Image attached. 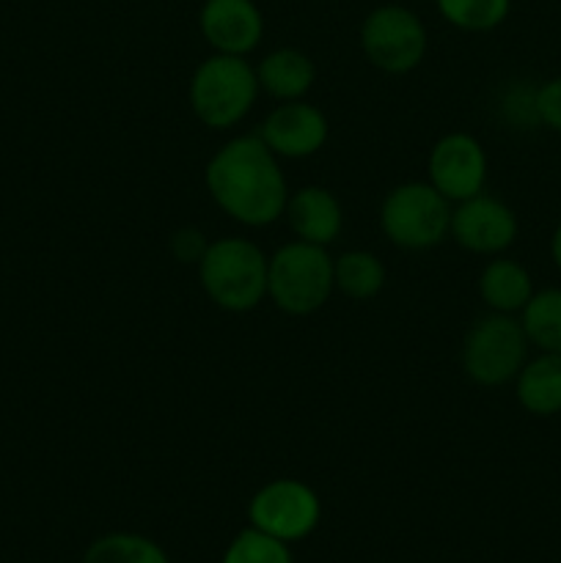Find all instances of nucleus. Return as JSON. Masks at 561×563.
I'll return each mask as SVG.
<instances>
[{
  "instance_id": "9",
  "label": "nucleus",
  "mask_w": 561,
  "mask_h": 563,
  "mask_svg": "<svg viewBox=\"0 0 561 563\" xmlns=\"http://www.w3.org/2000/svg\"><path fill=\"white\" fill-rule=\"evenodd\" d=\"M515 209L501 198L479 192V196L465 198L451 209V231L449 236L468 253L476 256H501L509 251L517 240Z\"/></svg>"
},
{
  "instance_id": "6",
  "label": "nucleus",
  "mask_w": 561,
  "mask_h": 563,
  "mask_svg": "<svg viewBox=\"0 0 561 563\" xmlns=\"http://www.w3.org/2000/svg\"><path fill=\"white\" fill-rule=\"evenodd\" d=\"M528 339L520 319L512 313H493L476 319L462 341V368L468 379L482 388H501L515 383L528 361Z\"/></svg>"
},
{
  "instance_id": "10",
  "label": "nucleus",
  "mask_w": 561,
  "mask_h": 563,
  "mask_svg": "<svg viewBox=\"0 0 561 563\" xmlns=\"http://www.w3.org/2000/svg\"><path fill=\"white\" fill-rule=\"evenodd\" d=\"M427 181L451 203L484 192L487 152L479 137L471 132H449L440 137L427 157Z\"/></svg>"
},
{
  "instance_id": "15",
  "label": "nucleus",
  "mask_w": 561,
  "mask_h": 563,
  "mask_svg": "<svg viewBox=\"0 0 561 563\" xmlns=\"http://www.w3.org/2000/svg\"><path fill=\"white\" fill-rule=\"evenodd\" d=\"M534 278L520 262L515 258L493 256L484 269L479 273V297L493 313H517L526 308V302L534 295Z\"/></svg>"
},
{
  "instance_id": "24",
  "label": "nucleus",
  "mask_w": 561,
  "mask_h": 563,
  "mask_svg": "<svg viewBox=\"0 0 561 563\" xmlns=\"http://www.w3.org/2000/svg\"><path fill=\"white\" fill-rule=\"evenodd\" d=\"M550 258H553L556 269L561 273V223L556 225L553 236H550Z\"/></svg>"
},
{
  "instance_id": "13",
  "label": "nucleus",
  "mask_w": 561,
  "mask_h": 563,
  "mask_svg": "<svg viewBox=\"0 0 561 563\" xmlns=\"http://www.w3.org/2000/svg\"><path fill=\"white\" fill-rule=\"evenodd\" d=\"M286 223L292 234L311 245H333L344 229V209L336 192L322 185H306L286 198Z\"/></svg>"
},
{
  "instance_id": "11",
  "label": "nucleus",
  "mask_w": 561,
  "mask_h": 563,
  "mask_svg": "<svg viewBox=\"0 0 561 563\" xmlns=\"http://www.w3.org/2000/svg\"><path fill=\"white\" fill-rule=\"evenodd\" d=\"M256 135L278 159H306L322 152L330 124L328 115L317 104L295 99V102H280L278 108L270 110Z\"/></svg>"
},
{
  "instance_id": "14",
  "label": "nucleus",
  "mask_w": 561,
  "mask_h": 563,
  "mask_svg": "<svg viewBox=\"0 0 561 563\" xmlns=\"http://www.w3.org/2000/svg\"><path fill=\"white\" fill-rule=\"evenodd\" d=\"M258 88L275 99V102H295L314 88L317 66L302 49L278 47L264 55L256 66Z\"/></svg>"
},
{
  "instance_id": "20",
  "label": "nucleus",
  "mask_w": 561,
  "mask_h": 563,
  "mask_svg": "<svg viewBox=\"0 0 561 563\" xmlns=\"http://www.w3.org/2000/svg\"><path fill=\"white\" fill-rule=\"evenodd\" d=\"M449 25L468 33H487L509 16L512 0H435Z\"/></svg>"
},
{
  "instance_id": "23",
  "label": "nucleus",
  "mask_w": 561,
  "mask_h": 563,
  "mask_svg": "<svg viewBox=\"0 0 561 563\" xmlns=\"http://www.w3.org/2000/svg\"><path fill=\"white\" fill-rule=\"evenodd\" d=\"M207 245L209 240L198 229H179L174 236H170V253H174L182 264L201 262Z\"/></svg>"
},
{
  "instance_id": "5",
  "label": "nucleus",
  "mask_w": 561,
  "mask_h": 563,
  "mask_svg": "<svg viewBox=\"0 0 561 563\" xmlns=\"http://www.w3.org/2000/svg\"><path fill=\"white\" fill-rule=\"evenodd\" d=\"M451 209L454 203L429 181H405L383 198L380 229L402 251H429L449 236Z\"/></svg>"
},
{
  "instance_id": "8",
  "label": "nucleus",
  "mask_w": 561,
  "mask_h": 563,
  "mask_svg": "<svg viewBox=\"0 0 561 563\" xmlns=\"http://www.w3.org/2000/svg\"><path fill=\"white\" fill-rule=\"evenodd\" d=\"M361 49L374 69L407 75L427 55V27L421 16L405 5H377L361 25Z\"/></svg>"
},
{
  "instance_id": "4",
  "label": "nucleus",
  "mask_w": 561,
  "mask_h": 563,
  "mask_svg": "<svg viewBox=\"0 0 561 563\" xmlns=\"http://www.w3.org/2000/svg\"><path fill=\"white\" fill-rule=\"evenodd\" d=\"M333 284V256L328 247L292 240L267 258V297L289 317H308L324 308Z\"/></svg>"
},
{
  "instance_id": "7",
  "label": "nucleus",
  "mask_w": 561,
  "mask_h": 563,
  "mask_svg": "<svg viewBox=\"0 0 561 563\" xmlns=\"http://www.w3.org/2000/svg\"><path fill=\"white\" fill-rule=\"evenodd\" d=\"M322 522L317 489L300 478H273L248 500V526L286 544L302 542Z\"/></svg>"
},
{
  "instance_id": "21",
  "label": "nucleus",
  "mask_w": 561,
  "mask_h": 563,
  "mask_svg": "<svg viewBox=\"0 0 561 563\" xmlns=\"http://www.w3.org/2000/svg\"><path fill=\"white\" fill-rule=\"evenodd\" d=\"M220 563H295V555L286 542L248 526L231 539Z\"/></svg>"
},
{
  "instance_id": "22",
  "label": "nucleus",
  "mask_w": 561,
  "mask_h": 563,
  "mask_svg": "<svg viewBox=\"0 0 561 563\" xmlns=\"http://www.w3.org/2000/svg\"><path fill=\"white\" fill-rule=\"evenodd\" d=\"M534 110H537L539 124L561 132V75L534 88Z\"/></svg>"
},
{
  "instance_id": "2",
  "label": "nucleus",
  "mask_w": 561,
  "mask_h": 563,
  "mask_svg": "<svg viewBox=\"0 0 561 563\" xmlns=\"http://www.w3.org/2000/svg\"><path fill=\"white\" fill-rule=\"evenodd\" d=\"M267 253L245 236L212 240L196 264L201 289L223 311H253L267 297Z\"/></svg>"
},
{
  "instance_id": "18",
  "label": "nucleus",
  "mask_w": 561,
  "mask_h": 563,
  "mask_svg": "<svg viewBox=\"0 0 561 563\" xmlns=\"http://www.w3.org/2000/svg\"><path fill=\"white\" fill-rule=\"evenodd\" d=\"M520 324L528 344L537 346L539 352L561 355V286L534 291L520 311Z\"/></svg>"
},
{
  "instance_id": "19",
  "label": "nucleus",
  "mask_w": 561,
  "mask_h": 563,
  "mask_svg": "<svg viewBox=\"0 0 561 563\" xmlns=\"http://www.w3.org/2000/svg\"><path fill=\"white\" fill-rule=\"evenodd\" d=\"M80 563H170V555L143 533L113 531L94 539Z\"/></svg>"
},
{
  "instance_id": "1",
  "label": "nucleus",
  "mask_w": 561,
  "mask_h": 563,
  "mask_svg": "<svg viewBox=\"0 0 561 563\" xmlns=\"http://www.w3.org/2000/svg\"><path fill=\"white\" fill-rule=\"evenodd\" d=\"M204 185L209 198L248 229L278 223L289 198L280 159L258 135H240L223 143L204 168Z\"/></svg>"
},
{
  "instance_id": "3",
  "label": "nucleus",
  "mask_w": 561,
  "mask_h": 563,
  "mask_svg": "<svg viewBox=\"0 0 561 563\" xmlns=\"http://www.w3.org/2000/svg\"><path fill=\"white\" fill-rule=\"evenodd\" d=\"M256 66L242 55H209L190 77V108L209 130H231L253 110L258 99Z\"/></svg>"
},
{
  "instance_id": "16",
  "label": "nucleus",
  "mask_w": 561,
  "mask_h": 563,
  "mask_svg": "<svg viewBox=\"0 0 561 563\" xmlns=\"http://www.w3.org/2000/svg\"><path fill=\"white\" fill-rule=\"evenodd\" d=\"M517 405L534 418L561 416V355L539 352L515 377Z\"/></svg>"
},
{
  "instance_id": "12",
  "label": "nucleus",
  "mask_w": 561,
  "mask_h": 563,
  "mask_svg": "<svg viewBox=\"0 0 561 563\" xmlns=\"http://www.w3.org/2000/svg\"><path fill=\"white\" fill-rule=\"evenodd\" d=\"M198 27L215 53L248 58L262 44L264 16L253 0H207Z\"/></svg>"
},
{
  "instance_id": "17",
  "label": "nucleus",
  "mask_w": 561,
  "mask_h": 563,
  "mask_svg": "<svg viewBox=\"0 0 561 563\" xmlns=\"http://www.w3.org/2000/svg\"><path fill=\"white\" fill-rule=\"evenodd\" d=\"M385 278H388L385 264L369 251H344L333 258L336 291H341L350 300H374L383 291Z\"/></svg>"
}]
</instances>
